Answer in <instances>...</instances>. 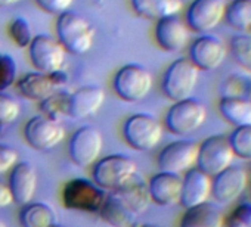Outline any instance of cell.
Masks as SVG:
<instances>
[{
  "label": "cell",
  "mask_w": 251,
  "mask_h": 227,
  "mask_svg": "<svg viewBox=\"0 0 251 227\" xmlns=\"http://www.w3.org/2000/svg\"><path fill=\"white\" fill-rule=\"evenodd\" d=\"M148 183L133 179L126 186L111 190L99 209V217L112 227H135L139 217L150 208Z\"/></svg>",
  "instance_id": "obj_1"
},
{
  "label": "cell",
  "mask_w": 251,
  "mask_h": 227,
  "mask_svg": "<svg viewBox=\"0 0 251 227\" xmlns=\"http://www.w3.org/2000/svg\"><path fill=\"white\" fill-rule=\"evenodd\" d=\"M56 34L58 40L62 43L67 52L74 55H84L93 46L96 30L83 15L74 11H68L58 15Z\"/></svg>",
  "instance_id": "obj_2"
},
{
  "label": "cell",
  "mask_w": 251,
  "mask_h": 227,
  "mask_svg": "<svg viewBox=\"0 0 251 227\" xmlns=\"http://www.w3.org/2000/svg\"><path fill=\"white\" fill-rule=\"evenodd\" d=\"M92 167L93 182L103 190H115L126 186L136 177L138 173L135 159L123 154L99 158Z\"/></svg>",
  "instance_id": "obj_3"
},
{
  "label": "cell",
  "mask_w": 251,
  "mask_h": 227,
  "mask_svg": "<svg viewBox=\"0 0 251 227\" xmlns=\"http://www.w3.org/2000/svg\"><path fill=\"white\" fill-rule=\"evenodd\" d=\"M207 120V108L197 97L175 102L164 118L166 129L176 136H189L200 130Z\"/></svg>",
  "instance_id": "obj_4"
},
{
  "label": "cell",
  "mask_w": 251,
  "mask_h": 227,
  "mask_svg": "<svg viewBox=\"0 0 251 227\" xmlns=\"http://www.w3.org/2000/svg\"><path fill=\"white\" fill-rule=\"evenodd\" d=\"M163 124L150 114H135L123 124V137L130 148L139 152L155 149L163 139Z\"/></svg>",
  "instance_id": "obj_5"
},
{
  "label": "cell",
  "mask_w": 251,
  "mask_h": 227,
  "mask_svg": "<svg viewBox=\"0 0 251 227\" xmlns=\"http://www.w3.org/2000/svg\"><path fill=\"white\" fill-rule=\"evenodd\" d=\"M200 69L188 59L179 58L173 61L164 71L161 80V90L173 102H179L192 97V93L198 84Z\"/></svg>",
  "instance_id": "obj_6"
},
{
  "label": "cell",
  "mask_w": 251,
  "mask_h": 227,
  "mask_svg": "<svg viewBox=\"0 0 251 227\" xmlns=\"http://www.w3.org/2000/svg\"><path fill=\"white\" fill-rule=\"evenodd\" d=\"M152 74L141 64L121 67L112 80L115 94L124 102H141L152 90Z\"/></svg>",
  "instance_id": "obj_7"
},
{
  "label": "cell",
  "mask_w": 251,
  "mask_h": 227,
  "mask_svg": "<svg viewBox=\"0 0 251 227\" xmlns=\"http://www.w3.org/2000/svg\"><path fill=\"white\" fill-rule=\"evenodd\" d=\"M105 190L87 179H73L62 187V204L67 209L98 214L103 201Z\"/></svg>",
  "instance_id": "obj_8"
},
{
  "label": "cell",
  "mask_w": 251,
  "mask_h": 227,
  "mask_svg": "<svg viewBox=\"0 0 251 227\" xmlns=\"http://www.w3.org/2000/svg\"><path fill=\"white\" fill-rule=\"evenodd\" d=\"M233 159L235 155L232 152L227 136L213 135L198 145V157L195 165L207 176L214 177L216 174L230 167Z\"/></svg>",
  "instance_id": "obj_9"
},
{
  "label": "cell",
  "mask_w": 251,
  "mask_h": 227,
  "mask_svg": "<svg viewBox=\"0 0 251 227\" xmlns=\"http://www.w3.org/2000/svg\"><path fill=\"white\" fill-rule=\"evenodd\" d=\"M27 143L40 152H48L56 148L65 137V129L59 120L46 117L43 114L33 117L24 127Z\"/></svg>",
  "instance_id": "obj_10"
},
{
  "label": "cell",
  "mask_w": 251,
  "mask_h": 227,
  "mask_svg": "<svg viewBox=\"0 0 251 227\" xmlns=\"http://www.w3.org/2000/svg\"><path fill=\"white\" fill-rule=\"evenodd\" d=\"M103 148L102 133L96 127L84 126L73 133L68 142V155L71 161L81 168L92 167L100 157Z\"/></svg>",
  "instance_id": "obj_11"
},
{
  "label": "cell",
  "mask_w": 251,
  "mask_h": 227,
  "mask_svg": "<svg viewBox=\"0 0 251 227\" xmlns=\"http://www.w3.org/2000/svg\"><path fill=\"white\" fill-rule=\"evenodd\" d=\"M70 77L62 69L53 71V72H28L24 77H21L17 83V87L20 93L34 102H42L55 91L64 89L68 83Z\"/></svg>",
  "instance_id": "obj_12"
},
{
  "label": "cell",
  "mask_w": 251,
  "mask_h": 227,
  "mask_svg": "<svg viewBox=\"0 0 251 227\" xmlns=\"http://www.w3.org/2000/svg\"><path fill=\"white\" fill-rule=\"evenodd\" d=\"M225 0H192L186 8L185 23L194 33L207 34L213 31L225 18Z\"/></svg>",
  "instance_id": "obj_13"
},
{
  "label": "cell",
  "mask_w": 251,
  "mask_h": 227,
  "mask_svg": "<svg viewBox=\"0 0 251 227\" xmlns=\"http://www.w3.org/2000/svg\"><path fill=\"white\" fill-rule=\"evenodd\" d=\"M28 52L37 71L48 74L62 69L67 59V49L58 39L49 34L34 36L31 45L28 46Z\"/></svg>",
  "instance_id": "obj_14"
},
{
  "label": "cell",
  "mask_w": 251,
  "mask_h": 227,
  "mask_svg": "<svg viewBox=\"0 0 251 227\" xmlns=\"http://www.w3.org/2000/svg\"><path fill=\"white\" fill-rule=\"evenodd\" d=\"M198 157V143L188 139L175 140L166 145L157 158V164L160 171L182 174L188 170L194 168Z\"/></svg>",
  "instance_id": "obj_15"
},
{
  "label": "cell",
  "mask_w": 251,
  "mask_h": 227,
  "mask_svg": "<svg viewBox=\"0 0 251 227\" xmlns=\"http://www.w3.org/2000/svg\"><path fill=\"white\" fill-rule=\"evenodd\" d=\"M227 56V46L214 34H201L189 46L188 59L200 71H216Z\"/></svg>",
  "instance_id": "obj_16"
},
{
  "label": "cell",
  "mask_w": 251,
  "mask_h": 227,
  "mask_svg": "<svg viewBox=\"0 0 251 227\" xmlns=\"http://www.w3.org/2000/svg\"><path fill=\"white\" fill-rule=\"evenodd\" d=\"M250 183L248 171L241 165H230L211 177V196L222 205L235 202Z\"/></svg>",
  "instance_id": "obj_17"
},
{
  "label": "cell",
  "mask_w": 251,
  "mask_h": 227,
  "mask_svg": "<svg viewBox=\"0 0 251 227\" xmlns=\"http://www.w3.org/2000/svg\"><path fill=\"white\" fill-rule=\"evenodd\" d=\"M37 171L30 162H17L9 171L8 187L11 190L12 199L18 205H25L33 202L37 190Z\"/></svg>",
  "instance_id": "obj_18"
},
{
  "label": "cell",
  "mask_w": 251,
  "mask_h": 227,
  "mask_svg": "<svg viewBox=\"0 0 251 227\" xmlns=\"http://www.w3.org/2000/svg\"><path fill=\"white\" fill-rule=\"evenodd\" d=\"M189 28L177 15L158 20L155 24V42L166 52H180L189 42Z\"/></svg>",
  "instance_id": "obj_19"
},
{
  "label": "cell",
  "mask_w": 251,
  "mask_h": 227,
  "mask_svg": "<svg viewBox=\"0 0 251 227\" xmlns=\"http://www.w3.org/2000/svg\"><path fill=\"white\" fill-rule=\"evenodd\" d=\"M211 196V177L197 167L188 170L182 177V189L179 204L188 209L208 202Z\"/></svg>",
  "instance_id": "obj_20"
},
{
  "label": "cell",
  "mask_w": 251,
  "mask_h": 227,
  "mask_svg": "<svg viewBox=\"0 0 251 227\" xmlns=\"http://www.w3.org/2000/svg\"><path fill=\"white\" fill-rule=\"evenodd\" d=\"M105 102V91L99 86H84L70 93L68 117L84 120L96 115Z\"/></svg>",
  "instance_id": "obj_21"
},
{
  "label": "cell",
  "mask_w": 251,
  "mask_h": 227,
  "mask_svg": "<svg viewBox=\"0 0 251 227\" xmlns=\"http://www.w3.org/2000/svg\"><path fill=\"white\" fill-rule=\"evenodd\" d=\"M182 189V177L173 173L160 171L148 182V192L151 202L160 206H172L179 204Z\"/></svg>",
  "instance_id": "obj_22"
},
{
  "label": "cell",
  "mask_w": 251,
  "mask_h": 227,
  "mask_svg": "<svg viewBox=\"0 0 251 227\" xmlns=\"http://www.w3.org/2000/svg\"><path fill=\"white\" fill-rule=\"evenodd\" d=\"M223 217L216 205L205 202L185 209L179 227H223Z\"/></svg>",
  "instance_id": "obj_23"
},
{
  "label": "cell",
  "mask_w": 251,
  "mask_h": 227,
  "mask_svg": "<svg viewBox=\"0 0 251 227\" xmlns=\"http://www.w3.org/2000/svg\"><path fill=\"white\" fill-rule=\"evenodd\" d=\"M219 112L233 127L251 126V99L250 97H220Z\"/></svg>",
  "instance_id": "obj_24"
},
{
  "label": "cell",
  "mask_w": 251,
  "mask_h": 227,
  "mask_svg": "<svg viewBox=\"0 0 251 227\" xmlns=\"http://www.w3.org/2000/svg\"><path fill=\"white\" fill-rule=\"evenodd\" d=\"M133 11L145 20H163L183 9L182 0H130Z\"/></svg>",
  "instance_id": "obj_25"
},
{
  "label": "cell",
  "mask_w": 251,
  "mask_h": 227,
  "mask_svg": "<svg viewBox=\"0 0 251 227\" xmlns=\"http://www.w3.org/2000/svg\"><path fill=\"white\" fill-rule=\"evenodd\" d=\"M18 220L21 227H53L56 224V214L45 202H30L21 206Z\"/></svg>",
  "instance_id": "obj_26"
},
{
  "label": "cell",
  "mask_w": 251,
  "mask_h": 227,
  "mask_svg": "<svg viewBox=\"0 0 251 227\" xmlns=\"http://www.w3.org/2000/svg\"><path fill=\"white\" fill-rule=\"evenodd\" d=\"M223 21L236 31L251 28V0H230L226 3Z\"/></svg>",
  "instance_id": "obj_27"
},
{
  "label": "cell",
  "mask_w": 251,
  "mask_h": 227,
  "mask_svg": "<svg viewBox=\"0 0 251 227\" xmlns=\"http://www.w3.org/2000/svg\"><path fill=\"white\" fill-rule=\"evenodd\" d=\"M227 52L239 67L251 72V34L238 33L232 36L227 45Z\"/></svg>",
  "instance_id": "obj_28"
},
{
  "label": "cell",
  "mask_w": 251,
  "mask_h": 227,
  "mask_svg": "<svg viewBox=\"0 0 251 227\" xmlns=\"http://www.w3.org/2000/svg\"><path fill=\"white\" fill-rule=\"evenodd\" d=\"M251 96V77L233 72L225 77L220 84V97H250Z\"/></svg>",
  "instance_id": "obj_29"
},
{
  "label": "cell",
  "mask_w": 251,
  "mask_h": 227,
  "mask_svg": "<svg viewBox=\"0 0 251 227\" xmlns=\"http://www.w3.org/2000/svg\"><path fill=\"white\" fill-rule=\"evenodd\" d=\"M227 140L230 143L235 158H239L242 161H251V126L235 127L229 133Z\"/></svg>",
  "instance_id": "obj_30"
},
{
  "label": "cell",
  "mask_w": 251,
  "mask_h": 227,
  "mask_svg": "<svg viewBox=\"0 0 251 227\" xmlns=\"http://www.w3.org/2000/svg\"><path fill=\"white\" fill-rule=\"evenodd\" d=\"M68 102L70 93L65 90H58L40 102V114L55 120H61V117L68 115Z\"/></svg>",
  "instance_id": "obj_31"
},
{
  "label": "cell",
  "mask_w": 251,
  "mask_h": 227,
  "mask_svg": "<svg viewBox=\"0 0 251 227\" xmlns=\"http://www.w3.org/2000/svg\"><path fill=\"white\" fill-rule=\"evenodd\" d=\"M9 36L20 47H28L34 39L33 27L25 18H17L9 25Z\"/></svg>",
  "instance_id": "obj_32"
},
{
  "label": "cell",
  "mask_w": 251,
  "mask_h": 227,
  "mask_svg": "<svg viewBox=\"0 0 251 227\" xmlns=\"http://www.w3.org/2000/svg\"><path fill=\"white\" fill-rule=\"evenodd\" d=\"M251 226V202H241L223 217V227H250Z\"/></svg>",
  "instance_id": "obj_33"
},
{
  "label": "cell",
  "mask_w": 251,
  "mask_h": 227,
  "mask_svg": "<svg viewBox=\"0 0 251 227\" xmlns=\"http://www.w3.org/2000/svg\"><path fill=\"white\" fill-rule=\"evenodd\" d=\"M20 114H21V106L18 100L5 91H0V124L6 126L17 121Z\"/></svg>",
  "instance_id": "obj_34"
},
{
  "label": "cell",
  "mask_w": 251,
  "mask_h": 227,
  "mask_svg": "<svg viewBox=\"0 0 251 227\" xmlns=\"http://www.w3.org/2000/svg\"><path fill=\"white\" fill-rule=\"evenodd\" d=\"M18 67L12 56L0 53V91H5L17 81Z\"/></svg>",
  "instance_id": "obj_35"
},
{
  "label": "cell",
  "mask_w": 251,
  "mask_h": 227,
  "mask_svg": "<svg viewBox=\"0 0 251 227\" xmlns=\"http://www.w3.org/2000/svg\"><path fill=\"white\" fill-rule=\"evenodd\" d=\"M36 3L49 14L61 15L64 12L71 11V6L74 5V0H36Z\"/></svg>",
  "instance_id": "obj_36"
},
{
  "label": "cell",
  "mask_w": 251,
  "mask_h": 227,
  "mask_svg": "<svg viewBox=\"0 0 251 227\" xmlns=\"http://www.w3.org/2000/svg\"><path fill=\"white\" fill-rule=\"evenodd\" d=\"M17 162H18V152L9 145L0 143V174L9 173Z\"/></svg>",
  "instance_id": "obj_37"
},
{
  "label": "cell",
  "mask_w": 251,
  "mask_h": 227,
  "mask_svg": "<svg viewBox=\"0 0 251 227\" xmlns=\"http://www.w3.org/2000/svg\"><path fill=\"white\" fill-rule=\"evenodd\" d=\"M14 204L11 190L8 187V184H5L3 182H0V209L2 208H8L9 205Z\"/></svg>",
  "instance_id": "obj_38"
},
{
  "label": "cell",
  "mask_w": 251,
  "mask_h": 227,
  "mask_svg": "<svg viewBox=\"0 0 251 227\" xmlns=\"http://www.w3.org/2000/svg\"><path fill=\"white\" fill-rule=\"evenodd\" d=\"M21 0H0V8H8V6H14L17 3H20Z\"/></svg>",
  "instance_id": "obj_39"
},
{
  "label": "cell",
  "mask_w": 251,
  "mask_h": 227,
  "mask_svg": "<svg viewBox=\"0 0 251 227\" xmlns=\"http://www.w3.org/2000/svg\"><path fill=\"white\" fill-rule=\"evenodd\" d=\"M141 227H161V226H157V224H144Z\"/></svg>",
  "instance_id": "obj_40"
},
{
  "label": "cell",
  "mask_w": 251,
  "mask_h": 227,
  "mask_svg": "<svg viewBox=\"0 0 251 227\" xmlns=\"http://www.w3.org/2000/svg\"><path fill=\"white\" fill-rule=\"evenodd\" d=\"M0 227H8V226H6V223L2 220V217H0Z\"/></svg>",
  "instance_id": "obj_41"
},
{
  "label": "cell",
  "mask_w": 251,
  "mask_h": 227,
  "mask_svg": "<svg viewBox=\"0 0 251 227\" xmlns=\"http://www.w3.org/2000/svg\"><path fill=\"white\" fill-rule=\"evenodd\" d=\"M3 127H5L3 124H0V133H2V132H3Z\"/></svg>",
  "instance_id": "obj_42"
},
{
  "label": "cell",
  "mask_w": 251,
  "mask_h": 227,
  "mask_svg": "<svg viewBox=\"0 0 251 227\" xmlns=\"http://www.w3.org/2000/svg\"><path fill=\"white\" fill-rule=\"evenodd\" d=\"M53 227H62V226H59V224H55Z\"/></svg>",
  "instance_id": "obj_43"
},
{
  "label": "cell",
  "mask_w": 251,
  "mask_h": 227,
  "mask_svg": "<svg viewBox=\"0 0 251 227\" xmlns=\"http://www.w3.org/2000/svg\"><path fill=\"white\" fill-rule=\"evenodd\" d=\"M248 184H250V190H251V180H250V183H248Z\"/></svg>",
  "instance_id": "obj_44"
},
{
  "label": "cell",
  "mask_w": 251,
  "mask_h": 227,
  "mask_svg": "<svg viewBox=\"0 0 251 227\" xmlns=\"http://www.w3.org/2000/svg\"><path fill=\"white\" fill-rule=\"evenodd\" d=\"M250 30H251V28H250Z\"/></svg>",
  "instance_id": "obj_45"
}]
</instances>
